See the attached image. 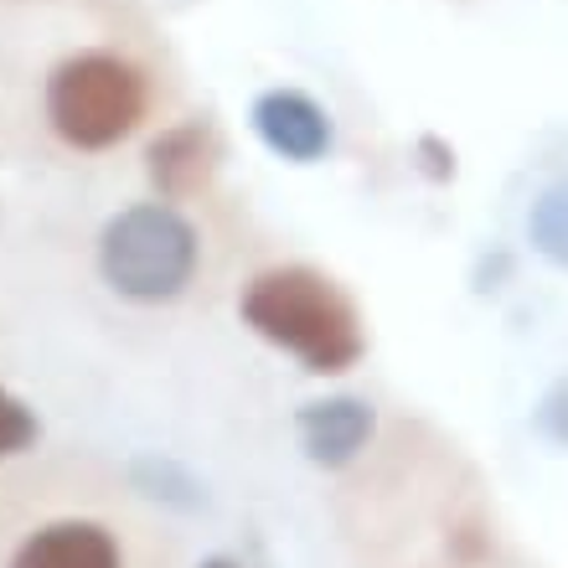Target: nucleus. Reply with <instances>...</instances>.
<instances>
[{
    "mask_svg": "<svg viewBox=\"0 0 568 568\" xmlns=\"http://www.w3.org/2000/svg\"><path fill=\"white\" fill-rule=\"evenodd\" d=\"M243 321L270 346L305 362V373H346L362 362V321L352 300L315 270H270L239 300Z\"/></svg>",
    "mask_w": 568,
    "mask_h": 568,
    "instance_id": "1",
    "label": "nucleus"
},
{
    "mask_svg": "<svg viewBox=\"0 0 568 568\" xmlns=\"http://www.w3.org/2000/svg\"><path fill=\"white\" fill-rule=\"evenodd\" d=\"M202 239L171 202H135L114 212L99 233V274L114 295L135 305L176 300L196 274Z\"/></svg>",
    "mask_w": 568,
    "mask_h": 568,
    "instance_id": "2",
    "label": "nucleus"
},
{
    "mask_svg": "<svg viewBox=\"0 0 568 568\" xmlns=\"http://www.w3.org/2000/svg\"><path fill=\"white\" fill-rule=\"evenodd\" d=\"M150 109V83L120 52H78L47 78V120L73 150H109Z\"/></svg>",
    "mask_w": 568,
    "mask_h": 568,
    "instance_id": "3",
    "label": "nucleus"
},
{
    "mask_svg": "<svg viewBox=\"0 0 568 568\" xmlns=\"http://www.w3.org/2000/svg\"><path fill=\"white\" fill-rule=\"evenodd\" d=\"M254 130L258 140L295 165H311L331 150V120L311 93L300 89H270L254 99Z\"/></svg>",
    "mask_w": 568,
    "mask_h": 568,
    "instance_id": "4",
    "label": "nucleus"
},
{
    "mask_svg": "<svg viewBox=\"0 0 568 568\" xmlns=\"http://www.w3.org/2000/svg\"><path fill=\"white\" fill-rule=\"evenodd\" d=\"M373 429V404H362V398H321V404L300 408V445L326 470H342V465L357 460Z\"/></svg>",
    "mask_w": 568,
    "mask_h": 568,
    "instance_id": "5",
    "label": "nucleus"
},
{
    "mask_svg": "<svg viewBox=\"0 0 568 568\" xmlns=\"http://www.w3.org/2000/svg\"><path fill=\"white\" fill-rule=\"evenodd\" d=\"M11 568H124V558L99 523H47L16 548Z\"/></svg>",
    "mask_w": 568,
    "mask_h": 568,
    "instance_id": "6",
    "label": "nucleus"
},
{
    "mask_svg": "<svg viewBox=\"0 0 568 568\" xmlns=\"http://www.w3.org/2000/svg\"><path fill=\"white\" fill-rule=\"evenodd\" d=\"M212 130L207 124H176V130H165L155 145L145 150V171L155 181V192L161 202H181V196H192L212 171Z\"/></svg>",
    "mask_w": 568,
    "mask_h": 568,
    "instance_id": "7",
    "label": "nucleus"
},
{
    "mask_svg": "<svg viewBox=\"0 0 568 568\" xmlns=\"http://www.w3.org/2000/svg\"><path fill=\"white\" fill-rule=\"evenodd\" d=\"M527 233H532V248H538L548 264L568 270V176L554 181V186L532 202V212H527Z\"/></svg>",
    "mask_w": 568,
    "mask_h": 568,
    "instance_id": "8",
    "label": "nucleus"
},
{
    "mask_svg": "<svg viewBox=\"0 0 568 568\" xmlns=\"http://www.w3.org/2000/svg\"><path fill=\"white\" fill-rule=\"evenodd\" d=\"M37 445V414H31L11 388H0V460Z\"/></svg>",
    "mask_w": 568,
    "mask_h": 568,
    "instance_id": "9",
    "label": "nucleus"
},
{
    "mask_svg": "<svg viewBox=\"0 0 568 568\" xmlns=\"http://www.w3.org/2000/svg\"><path fill=\"white\" fill-rule=\"evenodd\" d=\"M538 424H542L548 434H554V439H564V445H568V377L558 383L554 393H548V398H542Z\"/></svg>",
    "mask_w": 568,
    "mask_h": 568,
    "instance_id": "10",
    "label": "nucleus"
},
{
    "mask_svg": "<svg viewBox=\"0 0 568 568\" xmlns=\"http://www.w3.org/2000/svg\"><path fill=\"white\" fill-rule=\"evenodd\" d=\"M196 568H243V564H233V558H207V564H196Z\"/></svg>",
    "mask_w": 568,
    "mask_h": 568,
    "instance_id": "11",
    "label": "nucleus"
}]
</instances>
